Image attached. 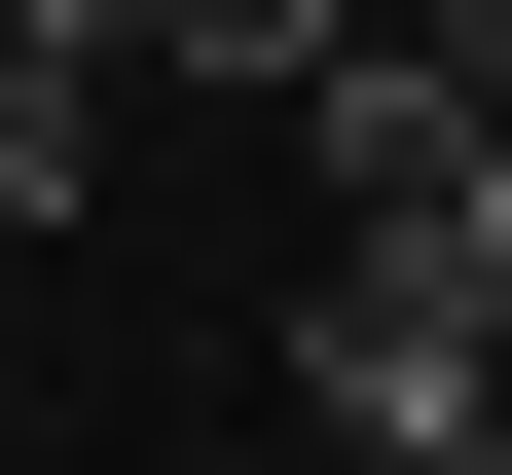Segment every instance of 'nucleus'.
<instances>
[{
	"label": "nucleus",
	"mask_w": 512,
	"mask_h": 475,
	"mask_svg": "<svg viewBox=\"0 0 512 475\" xmlns=\"http://www.w3.org/2000/svg\"><path fill=\"white\" fill-rule=\"evenodd\" d=\"M110 183V37H37V0H0V220H74Z\"/></svg>",
	"instance_id": "f257e3e1"
},
{
	"label": "nucleus",
	"mask_w": 512,
	"mask_h": 475,
	"mask_svg": "<svg viewBox=\"0 0 512 475\" xmlns=\"http://www.w3.org/2000/svg\"><path fill=\"white\" fill-rule=\"evenodd\" d=\"M330 37L366 0H147V74H256V110H330Z\"/></svg>",
	"instance_id": "f03ea898"
},
{
	"label": "nucleus",
	"mask_w": 512,
	"mask_h": 475,
	"mask_svg": "<svg viewBox=\"0 0 512 475\" xmlns=\"http://www.w3.org/2000/svg\"><path fill=\"white\" fill-rule=\"evenodd\" d=\"M37 37H147V0H37Z\"/></svg>",
	"instance_id": "7ed1b4c3"
}]
</instances>
